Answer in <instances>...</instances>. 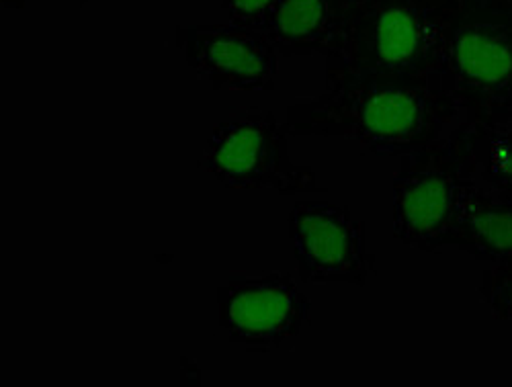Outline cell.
I'll return each mask as SVG.
<instances>
[{
  "label": "cell",
  "mask_w": 512,
  "mask_h": 387,
  "mask_svg": "<svg viewBox=\"0 0 512 387\" xmlns=\"http://www.w3.org/2000/svg\"><path fill=\"white\" fill-rule=\"evenodd\" d=\"M453 107L404 84H373L287 111L293 136H343L377 156H408L441 140Z\"/></svg>",
  "instance_id": "cell-1"
},
{
  "label": "cell",
  "mask_w": 512,
  "mask_h": 387,
  "mask_svg": "<svg viewBox=\"0 0 512 387\" xmlns=\"http://www.w3.org/2000/svg\"><path fill=\"white\" fill-rule=\"evenodd\" d=\"M287 136V123L273 111L234 109L213 127L199 168L234 189H273L281 195L326 193L310 166L291 162Z\"/></svg>",
  "instance_id": "cell-2"
},
{
  "label": "cell",
  "mask_w": 512,
  "mask_h": 387,
  "mask_svg": "<svg viewBox=\"0 0 512 387\" xmlns=\"http://www.w3.org/2000/svg\"><path fill=\"white\" fill-rule=\"evenodd\" d=\"M465 181L455 138L402 156L394 177V236L424 252L445 248Z\"/></svg>",
  "instance_id": "cell-3"
},
{
  "label": "cell",
  "mask_w": 512,
  "mask_h": 387,
  "mask_svg": "<svg viewBox=\"0 0 512 387\" xmlns=\"http://www.w3.org/2000/svg\"><path fill=\"white\" fill-rule=\"evenodd\" d=\"M220 326L230 342L252 353H269L300 334L310 297L283 273H234L218 289Z\"/></svg>",
  "instance_id": "cell-4"
},
{
  "label": "cell",
  "mask_w": 512,
  "mask_h": 387,
  "mask_svg": "<svg viewBox=\"0 0 512 387\" xmlns=\"http://www.w3.org/2000/svg\"><path fill=\"white\" fill-rule=\"evenodd\" d=\"M287 224L304 283L365 285L373 275L375 256L365 248V226L349 207L324 199L295 201Z\"/></svg>",
  "instance_id": "cell-5"
},
{
  "label": "cell",
  "mask_w": 512,
  "mask_h": 387,
  "mask_svg": "<svg viewBox=\"0 0 512 387\" xmlns=\"http://www.w3.org/2000/svg\"><path fill=\"white\" fill-rule=\"evenodd\" d=\"M181 46L191 66L216 89L267 91L277 70L275 52L267 39L248 27L203 25L181 29Z\"/></svg>",
  "instance_id": "cell-6"
},
{
  "label": "cell",
  "mask_w": 512,
  "mask_h": 387,
  "mask_svg": "<svg viewBox=\"0 0 512 387\" xmlns=\"http://www.w3.org/2000/svg\"><path fill=\"white\" fill-rule=\"evenodd\" d=\"M447 246L492 265L512 258V199L467 179Z\"/></svg>",
  "instance_id": "cell-7"
},
{
  "label": "cell",
  "mask_w": 512,
  "mask_h": 387,
  "mask_svg": "<svg viewBox=\"0 0 512 387\" xmlns=\"http://www.w3.org/2000/svg\"><path fill=\"white\" fill-rule=\"evenodd\" d=\"M455 66L472 82L500 84L512 72V48L490 31H465L455 41Z\"/></svg>",
  "instance_id": "cell-8"
},
{
  "label": "cell",
  "mask_w": 512,
  "mask_h": 387,
  "mask_svg": "<svg viewBox=\"0 0 512 387\" xmlns=\"http://www.w3.org/2000/svg\"><path fill=\"white\" fill-rule=\"evenodd\" d=\"M420 23L408 9L383 11L375 29V52L383 64L400 66L414 58L420 48Z\"/></svg>",
  "instance_id": "cell-9"
},
{
  "label": "cell",
  "mask_w": 512,
  "mask_h": 387,
  "mask_svg": "<svg viewBox=\"0 0 512 387\" xmlns=\"http://www.w3.org/2000/svg\"><path fill=\"white\" fill-rule=\"evenodd\" d=\"M474 154L480 179L488 185L486 189L512 199V129L490 132L478 142Z\"/></svg>",
  "instance_id": "cell-10"
},
{
  "label": "cell",
  "mask_w": 512,
  "mask_h": 387,
  "mask_svg": "<svg viewBox=\"0 0 512 387\" xmlns=\"http://www.w3.org/2000/svg\"><path fill=\"white\" fill-rule=\"evenodd\" d=\"M324 19V0H279L273 15V31L281 41L300 43L316 37Z\"/></svg>",
  "instance_id": "cell-11"
},
{
  "label": "cell",
  "mask_w": 512,
  "mask_h": 387,
  "mask_svg": "<svg viewBox=\"0 0 512 387\" xmlns=\"http://www.w3.org/2000/svg\"><path fill=\"white\" fill-rule=\"evenodd\" d=\"M478 291L494 318L512 320V258L488 269Z\"/></svg>",
  "instance_id": "cell-12"
},
{
  "label": "cell",
  "mask_w": 512,
  "mask_h": 387,
  "mask_svg": "<svg viewBox=\"0 0 512 387\" xmlns=\"http://www.w3.org/2000/svg\"><path fill=\"white\" fill-rule=\"evenodd\" d=\"M277 0H226V9L238 27L261 25Z\"/></svg>",
  "instance_id": "cell-13"
},
{
  "label": "cell",
  "mask_w": 512,
  "mask_h": 387,
  "mask_svg": "<svg viewBox=\"0 0 512 387\" xmlns=\"http://www.w3.org/2000/svg\"><path fill=\"white\" fill-rule=\"evenodd\" d=\"M3 3L11 5V3H17V5H23V0H3Z\"/></svg>",
  "instance_id": "cell-14"
}]
</instances>
